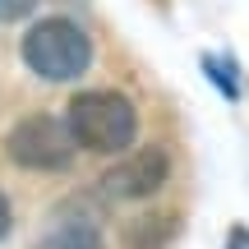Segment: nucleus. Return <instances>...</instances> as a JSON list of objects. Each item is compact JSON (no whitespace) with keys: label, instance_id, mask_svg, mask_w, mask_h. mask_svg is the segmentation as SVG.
<instances>
[{"label":"nucleus","instance_id":"obj_7","mask_svg":"<svg viewBox=\"0 0 249 249\" xmlns=\"http://www.w3.org/2000/svg\"><path fill=\"white\" fill-rule=\"evenodd\" d=\"M33 9H37V0H0V23H14V18L33 14Z\"/></svg>","mask_w":249,"mask_h":249},{"label":"nucleus","instance_id":"obj_4","mask_svg":"<svg viewBox=\"0 0 249 249\" xmlns=\"http://www.w3.org/2000/svg\"><path fill=\"white\" fill-rule=\"evenodd\" d=\"M166 176H171L166 148H139L129 161H120V166L107 171L102 189L116 194V198H148V194H157V189L166 185Z\"/></svg>","mask_w":249,"mask_h":249},{"label":"nucleus","instance_id":"obj_9","mask_svg":"<svg viewBox=\"0 0 249 249\" xmlns=\"http://www.w3.org/2000/svg\"><path fill=\"white\" fill-rule=\"evenodd\" d=\"M9 222H14V217H9V198L0 194V240H5V235H9Z\"/></svg>","mask_w":249,"mask_h":249},{"label":"nucleus","instance_id":"obj_5","mask_svg":"<svg viewBox=\"0 0 249 249\" xmlns=\"http://www.w3.org/2000/svg\"><path fill=\"white\" fill-rule=\"evenodd\" d=\"M37 249H102V235L88 226H65V231H51L46 240H37Z\"/></svg>","mask_w":249,"mask_h":249},{"label":"nucleus","instance_id":"obj_8","mask_svg":"<svg viewBox=\"0 0 249 249\" xmlns=\"http://www.w3.org/2000/svg\"><path fill=\"white\" fill-rule=\"evenodd\" d=\"M226 249H249V226H231V235H226Z\"/></svg>","mask_w":249,"mask_h":249},{"label":"nucleus","instance_id":"obj_2","mask_svg":"<svg viewBox=\"0 0 249 249\" xmlns=\"http://www.w3.org/2000/svg\"><path fill=\"white\" fill-rule=\"evenodd\" d=\"M23 65L46 83H70L92 65V42L74 18H37L23 33Z\"/></svg>","mask_w":249,"mask_h":249},{"label":"nucleus","instance_id":"obj_3","mask_svg":"<svg viewBox=\"0 0 249 249\" xmlns=\"http://www.w3.org/2000/svg\"><path fill=\"white\" fill-rule=\"evenodd\" d=\"M9 161L23 171H65L74 157V134L55 116H28L9 129Z\"/></svg>","mask_w":249,"mask_h":249},{"label":"nucleus","instance_id":"obj_6","mask_svg":"<svg viewBox=\"0 0 249 249\" xmlns=\"http://www.w3.org/2000/svg\"><path fill=\"white\" fill-rule=\"evenodd\" d=\"M203 74L222 88L226 102L240 97V83H235V60H231V55H203Z\"/></svg>","mask_w":249,"mask_h":249},{"label":"nucleus","instance_id":"obj_1","mask_svg":"<svg viewBox=\"0 0 249 249\" xmlns=\"http://www.w3.org/2000/svg\"><path fill=\"white\" fill-rule=\"evenodd\" d=\"M70 124L74 143L79 148H92V152H124L134 148L139 139V111L134 102L116 88H92V92H79L70 102Z\"/></svg>","mask_w":249,"mask_h":249}]
</instances>
